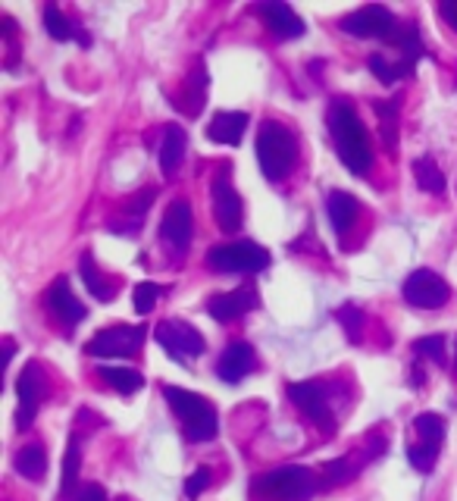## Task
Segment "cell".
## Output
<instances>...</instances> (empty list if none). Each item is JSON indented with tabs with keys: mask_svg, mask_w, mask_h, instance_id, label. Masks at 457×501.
Returning a JSON list of instances; mask_svg holds the SVG:
<instances>
[{
	"mask_svg": "<svg viewBox=\"0 0 457 501\" xmlns=\"http://www.w3.org/2000/svg\"><path fill=\"white\" fill-rule=\"evenodd\" d=\"M329 135L335 142V151H339V160L351 169L354 176L370 173L373 167V144L370 135H366L364 123H360L358 110L348 100H335L329 107Z\"/></svg>",
	"mask_w": 457,
	"mask_h": 501,
	"instance_id": "1",
	"label": "cell"
},
{
	"mask_svg": "<svg viewBox=\"0 0 457 501\" xmlns=\"http://www.w3.org/2000/svg\"><path fill=\"white\" fill-rule=\"evenodd\" d=\"M163 398L169 402V408L176 410V417L182 420L188 442H211L220 433V417L217 408L207 402L198 392H188L182 385H163Z\"/></svg>",
	"mask_w": 457,
	"mask_h": 501,
	"instance_id": "2",
	"label": "cell"
},
{
	"mask_svg": "<svg viewBox=\"0 0 457 501\" xmlns=\"http://www.w3.org/2000/svg\"><path fill=\"white\" fill-rule=\"evenodd\" d=\"M257 160L270 182H282L297 160V142L282 123L266 119L257 129Z\"/></svg>",
	"mask_w": 457,
	"mask_h": 501,
	"instance_id": "3",
	"label": "cell"
},
{
	"mask_svg": "<svg viewBox=\"0 0 457 501\" xmlns=\"http://www.w3.org/2000/svg\"><path fill=\"white\" fill-rule=\"evenodd\" d=\"M254 496L263 501H310L316 492V477L307 467H279L254 479Z\"/></svg>",
	"mask_w": 457,
	"mask_h": 501,
	"instance_id": "4",
	"label": "cell"
},
{
	"mask_svg": "<svg viewBox=\"0 0 457 501\" xmlns=\"http://www.w3.org/2000/svg\"><path fill=\"white\" fill-rule=\"evenodd\" d=\"M207 263L220 272H260L270 266V251L251 238H241V242L213 245L207 251Z\"/></svg>",
	"mask_w": 457,
	"mask_h": 501,
	"instance_id": "5",
	"label": "cell"
},
{
	"mask_svg": "<svg viewBox=\"0 0 457 501\" xmlns=\"http://www.w3.org/2000/svg\"><path fill=\"white\" fill-rule=\"evenodd\" d=\"M144 339H148V329L144 326H125L116 323L110 329H100L91 341L85 345V351L91 358H135L142 351Z\"/></svg>",
	"mask_w": 457,
	"mask_h": 501,
	"instance_id": "6",
	"label": "cell"
},
{
	"mask_svg": "<svg viewBox=\"0 0 457 501\" xmlns=\"http://www.w3.org/2000/svg\"><path fill=\"white\" fill-rule=\"evenodd\" d=\"M154 339H157V345H163V351L179 360V364H188L192 358H201L207 348L204 335L194 326H188L185 320H163L160 326L154 329Z\"/></svg>",
	"mask_w": 457,
	"mask_h": 501,
	"instance_id": "7",
	"label": "cell"
},
{
	"mask_svg": "<svg viewBox=\"0 0 457 501\" xmlns=\"http://www.w3.org/2000/svg\"><path fill=\"white\" fill-rule=\"evenodd\" d=\"M289 402L295 404L301 414H307L310 420L320 429H335V417H332V402H329V385L316 383V379H307V383H291L289 385Z\"/></svg>",
	"mask_w": 457,
	"mask_h": 501,
	"instance_id": "8",
	"label": "cell"
},
{
	"mask_svg": "<svg viewBox=\"0 0 457 501\" xmlns=\"http://www.w3.org/2000/svg\"><path fill=\"white\" fill-rule=\"evenodd\" d=\"M341 31H348V35H354V38H383V41H389L398 31V19L389 6L370 4L341 19Z\"/></svg>",
	"mask_w": 457,
	"mask_h": 501,
	"instance_id": "9",
	"label": "cell"
},
{
	"mask_svg": "<svg viewBox=\"0 0 457 501\" xmlns=\"http://www.w3.org/2000/svg\"><path fill=\"white\" fill-rule=\"evenodd\" d=\"M452 298L448 282L433 270H417L404 279V301L423 310H439L445 307V301Z\"/></svg>",
	"mask_w": 457,
	"mask_h": 501,
	"instance_id": "10",
	"label": "cell"
},
{
	"mask_svg": "<svg viewBox=\"0 0 457 501\" xmlns=\"http://www.w3.org/2000/svg\"><path fill=\"white\" fill-rule=\"evenodd\" d=\"M16 395H19V410H16V429H29L35 423L38 414V404H41L44 395V376H41V367L35 360L22 367L16 379Z\"/></svg>",
	"mask_w": 457,
	"mask_h": 501,
	"instance_id": "11",
	"label": "cell"
},
{
	"mask_svg": "<svg viewBox=\"0 0 457 501\" xmlns=\"http://www.w3.org/2000/svg\"><path fill=\"white\" fill-rule=\"evenodd\" d=\"M211 198H213V220H217V229L223 232H238L241 220H245V207H241V198L235 192V186L228 182V176L220 173L211 186Z\"/></svg>",
	"mask_w": 457,
	"mask_h": 501,
	"instance_id": "12",
	"label": "cell"
},
{
	"mask_svg": "<svg viewBox=\"0 0 457 501\" xmlns=\"http://www.w3.org/2000/svg\"><path fill=\"white\" fill-rule=\"evenodd\" d=\"M257 307H260V295L254 285H238V289L213 295L211 301H207V314L217 323H232V320H238V316H245L247 310H257Z\"/></svg>",
	"mask_w": 457,
	"mask_h": 501,
	"instance_id": "13",
	"label": "cell"
},
{
	"mask_svg": "<svg viewBox=\"0 0 457 501\" xmlns=\"http://www.w3.org/2000/svg\"><path fill=\"white\" fill-rule=\"evenodd\" d=\"M160 236L167 245H173V248L185 251L188 242H192L194 236V217H192V204L188 201H173V204L167 207V213H163L160 220Z\"/></svg>",
	"mask_w": 457,
	"mask_h": 501,
	"instance_id": "14",
	"label": "cell"
},
{
	"mask_svg": "<svg viewBox=\"0 0 457 501\" xmlns=\"http://www.w3.org/2000/svg\"><path fill=\"white\" fill-rule=\"evenodd\" d=\"M257 367V351H254L251 341H232L217 360V376L226 385H238L247 373Z\"/></svg>",
	"mask_w": 457,
	"mask_h": 501,
	"instance_id": "15",
	"label": "cell"
},
{
	"mask_svg": "<svg viewBox=\"0 0 457 501\" xmlns=\"http://www.w3.org/2000/svg\"><path fill=\"white\" fill-rule=\"evenodd\" d=\"M254 13L263 19V25L276 38H301L304 31H307L304 19L297 16V13L291 10L289 4H279V0H266V4H257V6H254Z\"/></svg>",
	"mask_w": 457,
	"mask_h": 501,
	"instance_id": "16",
	"label": "cell"
},
{
	"mask_svg": "<svg viewBox=\"0 0 457 501\" xmlns=\"http://www.w3.org/2000/svg\"><path fill=\"white\" fill-rule=\"evenodd\" d=\"M44 304H47V310L56 316L60 323H66V326H75V323H82L88 316L85 304L79 301V298L73 295V289H69V279L60 276L54 285L47 289V295H44Z\"/></svg>",
	"mask_w": 457,
	"mask_h": 501,
	"instance_id": "17",
	"label": "cell"
},
{
	"mask_svg": "<svg viewBox=\"0 0 457 501\" xmlns=\"http://www.w3.org/2000/svg\"><path fill=\"white\" fill-rule=\"evenodd\" d=\"M207 69L204 66H194L192 75L185 79V85L173 94V107L182 110L185 117H198L207 104Z\"/></svg>",
	"mask_w": 457,
	"mask_h": 501,
	"instance_id": "18",
	"label": "cell"
},
{
	"mask_svg": "<svg viewBox=\"0 0 457 501\" xmlns=\"http://www.w3.org/2000/svg\"><path fill=\"white\" fill-rule=\"evenodd\" d=\"M245 132H247V117L238 110H220L217 117L211 119V125H207V138L217 144H228V148L241 144Z\"/></svg>",
	"mask_w": 457,
	"mask_h": 501,
	"instance_id": "19",
	"label": "cell"
},
{
	"mask_svg": "<svg viewBox=\"0 0 457 501\" xmlns=\"http://www.w3.org/2000/svg\"><path fill=\"white\" fill-rule=\"evenodd\" d=\"M326 213H329V223L339 236H348L354 223H358V213H360V201L348 192H332L326 198Z\"/></svg>",
	"mask_w": 457,
	"mask_h": 501,
	"instance_id": "20",
	"label": "cell"
},
{
	"mask_svg": "<svg viewBox=\"0 0 457 501\" xmlns=\"http://www.w3.org/2000/svg\"><path fill=\"white\" fill-rule=\"evenodd\" d=\"M13 467H16L19 477L25 479H41L47 473V452H44L41 442H31V445H22L13 458Z\"/></svg>",
	"mask_w": 457,
	"mask_h": 501,
	"instance_id": "21",
	"label": "cell"
},
{
	"mask_svg": "<svg viewBox=\"0 0 457 501\" xmlns=\"http://www.w3.org/2000/svg\"><path fill=\"white\" fill-rule=\"evenodd\" d=\"M185 144H188V138H185V132H182L179 125H169V129L163 132V144H160V167H163V173H167V176L179 169L182 157H185Z\"/></svg>",
	"mask_w": 457,
	"mask_h": 501,
	"instance_id": "22",
	"label": "cell"
},
{
	"mask_svg": "<svg viewBox=\"0 0 457 501\" xmlns=\"http://www.w3.org/2000/svg\"><path fill=\"white\" fill-rule=\"evenodd\" d=\"M98 376L104 379L107 385H113L119 395H135L144 385V376L138 370H132V367H100Z\"/></svg>",
	"mask_w": 457,
	"mask_h": 501,
	"instance_id": "23",
	"label": "cell"
},
{
	"mask_svg": "<svg viewBox=\"0 0 457 501\" xmlns=\"http://www.w3.org/2000/svg\"><path fill=\"white\" fill-rule=\"evenodd\" d=\"M79 272H82V282H85V289L91 291L94 298H100V301H113V295H116V289H113L110 282H107L104 276H100V270L94 266V257L91 254H82V263H79Z\"/></svg>",
	"mask_w": 457,
	"mask_h": 501,
	"instance_id": "24",
	"label": "cell"
},
{
	"mask_svg": "<svg viewBox=\"0 0 457 501\" xmlns=\"http://www.w3.org/2000/svg\"><path fill=\"white\" fill-rule=\"evenodd\" d=\"M79 471H82V442H79V436H73V439H69V445H66V454H63V477H60V492H63V496H69V492L75 489Z\"/></svg>",
	"mask_w": 457,
	"mask_h": 501,
	"instance_id": "25",
	"label": "cell"
},
{
	"mask_svg": "<svg viewBox=\"0 0 457 501\" xmlns=\"http://www.w3.org/2000/svg\"><path fill=\"white\" fill-rule=\"evenodd\" d=\"M414 176H417V186L429 194H442L445 192V186H448L445 176H442V169L435 167L433 157H420V160L414 163Z\"/></svg>",
	"mask_w": 457,
	"mask_h": 501,
	"instance_id": "26",
	"label": "cell"
},
{
	"mask_svg": "<svg viewBox=\"0 0 457 501\" xmlns=\"http://www.w3.org/2000/svg\"><path fill=\"white\" fill-rule=\"evenodd\" d=\"M373 110H376V117L383 119V142L389 151H395V135H398V110H401V100H376L373 104Z\"/></svg>",
	"mask_w": 457,
	"mask_h": 501,
	"instance_id": "27",
	"label": "cell"
},
{
	"mask_svg": "<svg viewBox=\"0 0 457 501\" xmlns=\"http://www.w3.org/2000/svg\"><path fill=\"white\" fill-rule=\"evenodd\" d=\"M414 429L423 445L442 448V442H445V417H439V414H420L414 420Z\"/></svg>",
	"mask_w": 457,
	"mask_h": 501,
	"instance_id": "28",
	"label": "cell"
},
{
	"mask_svg": "<svg viewBox=\"0 0 457 501\" xmlns=\"http://www.w3.org/2000/svg\"><path fill=\"white\" fill-rule=\"evenodd\" d=\"M366 66H370V73L376 75L383 85H395V82L404 79V75L410 79L408 69H404L398 60H389V54H373L370 60H366Z\"/></svg>",
	"mask_w": 457,
	"mask_h": 501,
	"instance_id": "29",
	"label": "cell"
},
{
	"mask_svg": "<svg viewBox=\"0 0 457 501\" xmlns=\"http://www.w3.org/2000/svg\"><path fill=\"white\" fill-rule=\"evenodd\" d=\"M44 29H47V35L54 38V41H69V38L75 35V25L69 22L60 13V6H54V4L44 6Z\"/></svg>",
	"mask_w": 457,
	"mask_h": 501,
	"instance_id": "30",
	"label": "cell"
},
{
	"mask_svg": "<svg viewBox=\"0 0 457 501\" xmlns=\"http://www.w3.org/2000/svg\"><path fill=\"white\" fill-rule=\"evenodd\" d=\"M335 316H339L341 329H345L348 339L358 345L360 339H364V310L358 307V304H345V307L335 310Z\"/></svg>",
	"mask_w": 457,
	"mask_h": 501,
	"instance_id": "31",
	"label": "cell"
},
{
	"mask_svg": "<svg viewBox=\"0 0 457 501\" xmlns=\"http://www.w3.org/2000/svg\"><path fill=\"white\" fill-rule=\"evenodd\" d=\"M417 358H429L433 364H445V335H427V339L414 341Z\"/></svg>",
	"mask_w": 457,
	"mask_h": 501,
	"instance_id": "32",
	"label": "cell"
},
{
	"mask_svg": "<svg viewBox=\"0 0 457 501\" xmlns=\"http://www.w3.org/2000/svg\"><path fill=\"white\" fill-rule=\"evenodd\" d=\"M408 461L417 467L420 473H429L435 467V461H439V448L433 445H423V442H417V445L408 448Z\"/></svg>",
	"mask_w": 457,
	"mask_h": 501,
	"instance_id": "33",
	"label": "cell"
},
{
	"mask_svg": "<svg viewBox=\"0 0 457 501\" xmlns=\"http://www.w3.org/2000/svg\"><path fill=\"white\" fill-rule=\"evenodd\" d=\"M160 285L157 282H138L135 285V295H132V301H135V310L138 314H151V310L157 307V298H160Z\"/></svg>",
	"mask_w": 457,
	"mask_h": 501,
	"instance_id": "34",
	"label": "cell"
},
{
	"mask_svg": "<svg viewBox=\"0 0 457 501\" xmlns=\"http://www.w3.org/2000/svg\"><path fill=\"white\" fill-rule=\"evenodd\" d=\"M351 477H354L351 458H335L323 467V479H326V486H341V483H348Z\"/></svg>",
	"mask_w": 457,
	"mask_h": 501,
	"instance_id": "35",
	"label": "cell"
},
{
	"mask_svg": "<svg viewBox=\"0 0 457 501\" xmlns=\"http://www.w3.org/2000/svg\"><path fill=\"white\" fill-rule=\"evenodd\" d=\"M213 483V471L211 467H198V471L192 473V477L185 479V496L188 498H198L201 492H207Z\"/></svg>",
	"mask_w": 457,
	"mask_h": 501,
	"instance_id": "36",
	"label": "cell"
},
{
	"mask_svg": "<svg viewBox=\"0 0 457 501\" xmlns=\"http://www.w3.org/2000/svg\"><path fill=\"white\" fill-rule=\"evenodd\" d=\"M154 198H157V188H144V192H138L135 198L125 204V211H132L135 217H142V213L148 211L151 204H154Z\"/></svg>",
	"mask_w": 457,
	"mask_h": 501,
	"instance_id": "37",
	"label": "cell"
},
{
	"mask_svg": "<svg viewBox=\"0 0 457 501\" xmlns=\"http://www.w3.org/2000/svg\"><path fill=\"white\" fill-rule=\"evenodd\" d=\"M73 501H110V498H107V489H104V486L88 483V486H82V489L75 492Z\"/></svg>",
	"mask_w": 457,
	"mask_h": 501,
	"instance_id": "38",
	"label": "cell"
},
{
	"mask_svg": "<svg viewBox=\"0 0 457 501\" xmlns=\"http://www.w3.org/2000/svg\"><path fill=\"white\" fill-rule=\"evenodd\" d=\"M439 16L445 19V22L457 31V0H442V4H439Z\"/></svg>",
	"mask_w": 457,
	"mask_h": 501,
	"instance_id": "39",
	"label": "cell"
},
{
	"mask_svg": "<svg viewBox=\"0 0 457 501\" xmlns=\"http://www.w3.org/2000/svg\"><path fill=\"white\" fill-rule=\"evenodd\" d=\"M13 31H16V22H13V19H10V16H4V35H6V38H10V35H13Z\"/></svg>",
	"mask_w": 457,
	"mask_h": 501,
	"instance_id": "40",
	"label": "cell"
},
{
	"mask_svg": "<svg viewBox=\"0 0 457 501\" xmlns=\"http://www.w3.org/2000/svg\"><path fill=\"white\" fill-rule=\"evenodd\" d=\"M454 358H457V351H454Z\"/></svg>",
	"mask_w": 457,
	"mask_h": 501,
	"instance_id": "41",
	"label": "cell"
}]
</instances>
